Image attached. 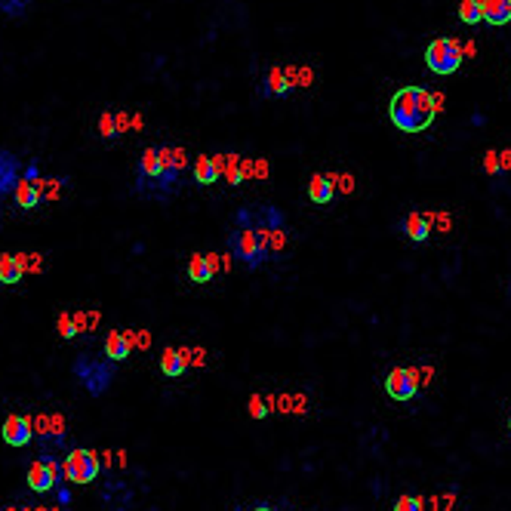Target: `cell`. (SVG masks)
<instances>
[{
    "instance_id": "47",
    "label": "cell",
    "mask_w": 511,
    "mask_h": 511,
    "mask_svg": "<svg viewBox=\"0 0 511 511\" xmlns=\"http://www.w3.org/2000/svg\"><path fill=\"white\" fill-rule=\"evenodd\" d=\"M102 465H105V468H111V465H114V453H108V450L102 453Z\"/></svg>"
},
{
    "instance_id": "23",
    "label": "cell",
    "mask_w": 511,
    "mask_h": 511,
    "mask_svg": "<svg viewBox=\"0 0 511 511\" xmlns=\"http://www.w3.org/2000/svg\"><path fill=\"white\" fill-rule=\"evenodd\" d=\"M185 370H188V367L182 363L179 351H176V348H164V358H160V373L169 376V379H176V376H182Z\"/></svg>"
},
{
    "instance_id": "30",
    "label": "cell",
    "mask_w": 511,
    "mask_h": 511,
    "mask_svg": "<svg viewBox=\"0 0 511 511\" xmlns=\"http://www.w3.org/2000/svg\"><path fill=\"white\" fill-rule=\"evenodd\" d=\"M19 259V265H22V271H31V274H37V271H43V259L37 253H19L15 255Z\"/></svg>"
},
{
    "instance_id": "24",
    "label": "cell",
    "mask_w": 511,
    "mask_h": 511,
    "mask_svg": "<svg viewBox=\"0 0 511 511\" xmlns=\"http://www.w3.org/2000/svg\"><path fill=\"white\" fill-rule=\"evenodd\" d=\"M284 74L293 87H312L314 83V71L308 65H290V68H284Z\"/></svg>"
},
{
    "instance_id": "9",
    "label": "cell",
    "mask_w": 511,
    "mask_h": 511,
    "mask_svg": "<svg viewBox=\"0 0 511 511\" xmlns=\"http://www.w3.org/2000/svg\"><path fill=\"white\" fill-rule=\"evenodd\" d=\"M114 363V360H111ZM111 363L108 360H99V363H90V360H77L74 363V370H77V376H80V382L90 388V394H102L105 388H108V382H111Z\"/></svg>"
},
{
    "instance_id": "19",
    "label": "cell",
    "mask_w": 511,
    "mask_h": 511,
    "mask_svg": "<svg viewBox=\"0 0 511 511\" xmlns=\"http://www.w3.org/2000/svg\"><path fill=\"white\" fill-rule=\"evenodd\" d=\"M195 182H197V185H213V182H219V173H216L213 158H206V154L195 158Z\"/></svg>"
},
{
    "instance_id": "42",
    "label": "cell",
    "mask_w": 511,
    "mask_h": 511,
    "mask_svg": "<svg viewBox=\"0 0 511 511\" xmlns=\"http://www.w3.org/2000/svg\"><path fill=\"white\" fill-rule=\"evenodd\" d=\"M206 265H210V271H213V277L222 271V255L219 253H206Z\"/></svg>"
},
{
    "instance_id": "20",
    "label": "cell",
    "mask_w": 511,
    "mask_h": 511,
    "mask_svg": "<svg viewBox=\"0 0 511 511\" xmlns=\"http://www.w3.org/2000/svg\"><path fill=\"white\" fill-rule=\"evenodd\" d=\"M404 228H407V234L413 237V241H425L428 231H431V222H428V216H425V213H410L407 222H404Z\"/></svg>"
},
{
    "instance_id": "43",
    "label": "cell",
    "mask_w": 511,
    "mask_h": 511,
    "mask_svg": "<svg viewBox=\"0 0 511 511\" xmlns=\"http://www.w3.org/2000/svg\"><path fill=\"white\" fill-rule=\"evenodd\" d=\"M206 363V351L204 348H191V367H204Z\"/></svg>"
},
{
    "instance_id": "35",
    "label": "cell",
    "mask_w": 511,
    "mask_h": 511,
    "mask_svg": "<svg viewBox=\"0 0 511 511\" xmlns=\"http://www.w3.org/2000/svg\"><path fill=\"white\" fill-rule=\"evenodd\" d=\"M246 410H250L253 419H265V416H268V404H265V398H259V394H253Z\"/></svg>"
},
{
    "instance_id": "37",
    "label": "cell",
    "mask_w": 511,
    "mask_h": 511,
    "mask_svg": "<svg viewBox=\"0 0 511 511\" xmlns=\"http://www.w3.org/2000/svg\"><path fill=\"white\" fill-rule=\"evenodd\" d=\"M484 169H486V173H490V176L502 173V167H499V151H493V148H490V151L484 154Z\"/></svg>"
},
{
    "instance_id": "17",
    "label": "cell",
    "mask_w": 511,
    "mask_h": 511,
    "mask_svg": "<svg viewBox=\"0 0 511 511\" xmlns=\"http://www.w3.org/2000/svg\"><path fill=\"white\" fill-rule=\"evenodd\" d=\"M213 164H216L219 179L241 185V154H213Z\"/></svg>"
},
{
    "instance_id": "40",
    "label": "cell",
    "mask_w": 511,
    "mask_h": 511,
    "mask_svg": "<svg viewBox=\"0 0 511 511\" xmlns=\"http://www.w3.org/2000/svg\"><path fill=\"white\" fill-rule=\"evenodd\" d=\"M114 123H118V136H120V133H127V130L133 127V118H130V114H123V111H118V114H114Z\"/></svg>"
},
{
    "instance_id": "28",
    "label": "cell",
    "mask_w": 511,
    "mask_h": 511,
    "mask_svg": "<svg viewBox=\"0 0 511 511\" xmlns=\"http://www.w3.org/2000/svg\"><path fill=\"white\" fill-rule=\"evenodd\" d=\"M65 176L62 179H43L41 176V191H43V200H59V195H62V188H65Z\"/></svg>"
},
{
    "instance_id": "26",
    "label": "cell",
    "mask_w": 511,
    "mask_h": 511,
    "mask_svg": "<svg viewBox=\"0 0 511 511\" xmlns=\"http://www.w3.org/2000/svg\"><path fill=\"white\" fill-rule=\"evenodd\" d=\"M459 19L465 22V25H477V22H484L481 4H477V0H462L459 4Z\"/></svg>"
},
{
    "instance_id": "11",
    "label": "cell",
    "mask_w": 511,
    "mask_h": 511,
    "mask_svg": "<svg viewBox=\"0 0 511 511\" xmlns=\"http://www.w3.org/2000/svg\"><path fill=\"white\" fill-rule=\"evenodd\" d=\"M59 481V465L52 459H37L28 465V486L34 493H50Z\"/></svg>"
},
{
    "instance_id": "25",
    "label": "cell",
    "mask_w": 511,
    "mask_h": 511,
    "mask_svg": "<svg viewBox=\"0 0 511 511\" xmlns=\"http://www.w3.org/2000/svg\"><path fill=\"white\" fill-rule=\"evenodd\" d=\"M277 410H281V413H305L308 410V398L305 394H281V398H277Z\"/></svg>"
},
{
    "instance_id": "14",
    "label": "cell",
    "mask_w": 511,
    "mask_h": 511,
    "mask_svg": "<svg viewBox=\"0 0 511 511\" xmlns=\"http://www.w3.org/2000/svg\"><path fill=\"white\" fill-rule=\"evenodd\" d=\"M477 4H481V15L486 25H511V0H477Z\"/></svg>"
},
{
    "instance_id": "4",
    "label": "cell",
    "mask_w": 511,
    "mask_h": 511,
    "mask_svg": "<svg viewBox=\"0 0 511 511\" xmlns=\"http://www.w3.org/2000/svg\"><path fill=\"white\" fill-rule=\"evenodd\" d=\"M102 459L96 456V450H71L62 462V477L68 484H92L99 477Z\"/></svg>"
},
{
    "instance_id": "49",
    "label": "cell",
    "mask_w": 511,
    "mask_h": 511,
    "mask_svg": "<svg viewBox=\"0 0 511 511\" xmlns=\"http://www.w3.org/2000/svg\"><path fill=\"white\" fill-rule=\"evenodd\" d=\"M114 462H118V465L123 468V465H127V453H123V450H118V456H114Z\"/></svg>"
},
{
    "instance_id": "50",
    "label": "cell",
    "mask_w": 511,
    "mask_h": 511,
    "mask_svg": "<svg viewBox=\"0 0 511 511\" xmlns=\"http://www.w3.org/2000/svg\"><path fill=\"white\" fill-rule=\"evenodd\" d=\"M6 511H28V508H6Z\"/></svg>"
},
{
    "instance_id": "10",
    "label": "cell",
    "mask_w": 511,
    "mask_h": 511,
    "mask_svg": "<svg viewBox=\"0 0 511 511\" xmlns=\"http://www.w3.org/2000/svg\"><path fill=\"white\" fill-rule=\"evenodd\" d=\"M22 173H25L22 158L0 145V197H10L13 195L15 185H19V179H22Z\"/></svg>"
},
{
    "instance_id": "15",
    "label": "cell",
    "mask_w": 511,
    "mask_h": 511,
    "mask_svg": "<svg viewBox=\"0 0 511 511\" xmlns=\"http://www.w3.org/2000/svg\"><path fill=\"white\" fill-rule=\"evenodd\" d=\"M105 354H108V360H123V358H130L133 354V339H130V330H111L108 332V339H105Z\"/></svg>"
},
{
    "instance_id": "34",
    "label": "cell",
    "mask_w": 511,
    "mask_h": 511,
    "mask_svg": "<svg viewBox=\"0 0 511 511\" xmlns=\"http://www.w3.org/2000/svg\"><path fill=\"white\" fill-rule=\"evenodd\" d=\"M330 176H332L336 191H342V195H351V191H354V176L351 173H330Z\"/></svg>"
},
{
    "instance_id": "39",
    "label": "cell",
    "mask_w": 511,
    "mask_h": 511,
    "mask_svg": "<svg viewBox=\"0 0 511 511\" xmlns=\"http://www.w3.org/2000/svg\"><path fill=\"white\" fill-rule=\"evenodd\" d=\"M268 173H271V164L265 158H255V167H253V179H268Z\"/></svg>"
},
{
    "instance_id": "16",
    "label": "cell",
    "mask_w": 511,
    "mask_h": 511,
    "mask_svg": "<svg viewBox=\"0 0 511 511\" xmlns=\"http://www.w3.org/2000/svg\"><path fill=\"white\" fill-rule=\"evenodd\" d=\"M293 90L296 87L286 80L284 68H271V71L265 74V80H262V96L265 99H284V96H290Z\"/></svg>"
},
{
    "instance_id": "36",
    "label": "cell",
    "mask_w": 511,
    "mask_h": 511,
    "mask_svg": "<svg viewBox=\"0 0 511 511\" xmlns=\"http://www.w3.org/2000/svg\"><path fill=\"white\" fill-rule=\"evenodd\" d=\"M130 339H133V348H151V332L148 330H130Z\"/></svg>"
},
{
    "instance_id": "31",
    "label": "cell",
    "mask_w": 511,
    "mask_h": 511,
    "mask_svg": "<svg viewBox=\"0 0 511 511\" xmlns=\"http://www.w3.org/2000/svg\"><path fill=\"white\" fill-rule=\"evenodd\" d=\"M394 511H425V499L422 496H400L394 502Z\"/></svg>"
},
{
    "instance_id": "2",
    "label": "cell",
    "mask_w": 511,
    "mask_h": 511,
    "mask_svg": "<svg viewBox=\"0 0 511 511\" xmlns=\"http://www.w3.org/2000/svg\"><path fill=\"white\" fill-rule=\"evenodd\" d=\"M462 43L456 41V37H438V41L428 43V50H425V65H428L431 74H453L462 68Z\"/></svg>"
},
{
    "instance_id": "45",
    "label": "cell",
    "mask_w": 511,
    "mask_h": 511,
    "mask_svg": "<svg viewBox=\"0 0 511 511\" xmlns=\"http://www.w3.org/2000/svg\"><path fill=\"white\" fill-rule=\"evenodd\" d=\"M99 321H102V314H99V312H87V332H90V330H96V327H99Z\"/></svg>"
},
{
    "instance_id": "41",
    "label": "cell",
    "mask_w": 511,
    "mask_h": 511,
    "mask_svg": "<svg viewBox=\"0 0 511 511\" xmlns=\"http://www.w3.org/2000/svg\"><path fill=\"white\" fill-rule=\"evenodd\" d=\"M253 167H255L253 158H241V182H250L253 179Z\"/></svg>"
},
{
    "instance_id": "53",
    "label": "cell",
    "mask_w": 511,
    "mask_h": 511,
    "mask_svg": "<svg viewBox=\"0 0 511 511\" xmlns=\"http://www.w3.org/2000/svg\"><path fill=\"white\" fill-rule=\"evenodd\" d=\"M508 428H511V422H508Z\"/></svg>"
},
{
    "instance_id": "22",
    "label": "cell",
    "mask_w": 511,
    "mask_h": 511,
    "mask_svg": "<svg viewBox=\"0 0 511 511\" xmlns=\"http://www.w3.org/2000/svg\"><path fill=\"white\" fill-rule=\"evenodd\" d=\"M188 277H191L195 284L213 281V271H210V265H206V253H195V255H191V262H188Z\"/></svg>"
},
{
    "instance_id": "5",
    "label": "cell",
    "mask_w": 511,
    "mask_h": 511,
    "mask_svg": "<svg viewBox=\"0 0 511 511\" xmlns=\"http://www.w3.org/2000/svg\"><path fill=\"white\" fill-rule=\"evenodd\" d=\"M234 222H237V228L271 231V228H284V213L271 204H250L244 210H237Z\"/></svg>"
},
{
    "instance_id": "32",
    "label": "cell",
    "mask_w": 511,
    "mask_h": 511,
    "mask_svg": "<svg viewBox=\"0 0 511 511\" xmlns=\"http://www.w3.org/2000/svg\"><path fill=\"white\" fill-rule=\"evenodd\" d=\"M46 435H52V438L65 435V416H62V413H50V416H46Z\"/></svg>"
},
{
    "instance_id": "52",
    "label": "cell",
    "mask_w": 511,
    "mask_h": 511,
    "mask_svg": "<svg viewBox=\"0 0 511 511\" xmlns=\"http://www.w3.org/2000/svg\"><path fill=\"white\" fill-rule=\"evenodd\" d=\"M37 511H46V508H37Z\"/></svg>"
},
{
    "instance_id": "1",
    "label": "cell",
    "mask_w": 511,
    "mask_h": 511,
    "mask_svg": "<svg viewBox=\"0 0 511 511\" xmlns=\"http://www.w3.org/2000/svg\"><path fill=\"white\" fill-rule=\"evenodd\" d=\"M388 118L400 133H425V130L435 123L438 108H435V99H431L428 90L404 87L391 96Z\"/></svg>"
},
{
    "instance_id": "7",
    "label": "cell",
    "mask_w": 511,
    "mask_h": 511,
    "mask_svg": "<svg viewBox=\"0 0 511 511\" xmlns=\"http://www.w3.org/2000/svg\"><path fill=\"white\" fill-rule=\"evenodd\" d=\"M231 253H234V255L244 262L246 268H255V265H262V259H265V255H268L265 244H262V237L255 234L253 228H237V234L231 237Z\"/></svg>"
},
{
    "instance_id": "13",
    "label": "cell",
    "mask_w": 511,
    "mask_h": 511,
    "mask_svg": "<svg viewBox=\"0 0 511 511\" xmlns=\"http://www.w3.org/2000/svg\"><path fill=\"white\" fill-rule=\"evenodd\" d=\"M13 200L19 210H34V206L43 204V191H41V179H28V176H22L19 185H15L13 191Z\"/></svg>"
},
{
    "instance_id": "8",
    "label": "cell",
    "mask_w": 511,
    "mask_h": 511,
    "mask_svg": "<svg viewBox=\"0 0 511 511\" xmlns=\"http://www.w3.org/2000/svg\"><path fill=\"white\" fill-rule=\"evenodd\" d=\"M419 370L416 367H398L391 370L388 379H385V391H388L391 400H410L416 391H419Z\"/></svg>"
},
{
    "instance_id": "3",
    "label": "cell",
    "mask_w": 511,
    "mask_h": 511,
    "mask_svg": "<svg viewBox=\"0 0 511 511\" xmlns=\"http://www.w3.org/2000/svg\"><path fill=\"white\" fill-rule=\"evenodd\" d=\"M136 195L142 197H154V200H167L164 191V173H160V158L158 148H145L139 158V169H136Z\"/></svg>"
},
{
    "instance_id": "46",
    "label": "cell",
    "mask_w": 511,
    "mask_h": 511,
    "mask_svg": "<svg viewBox=\"0 0 511 511\" xmlns=\"http://www.w3.org/2000/svg\"><path fill=\"white\" fill-rule=\"evenodd\" d=\"M176 351H179V358H182L185 367H191V348H176Z\"/></svg>"
},
{
    "instance_id": "21",
    "label": "cell",
    "mask_w": 511,
    "mask_h": 511,
    "mask_svg": "<svg viewBox=\"0 0 511 511\" xmlns=\"http://www.w3.org/2000/svg\"><path fill=\"white\" fill-rule=\"evenodd\" d=\"M22 274H25V271H22L15 255H10V253L0 255V284H19Z\"/></svg>"
},
{
    "instance_id": "33",
    "label": "cell",
    "mask_w": 511,
    "mask_h": 511,
    "mask_svg": "<svg viewBox=\"0 0 511 511\" xmlns=\"http://www.w3.org/2000/svg\"><path fill=\"white\" fill-rule=\"evenodd\" d=\"M56 330H59V336H62V339H74V336H77V330H74V321H71V314H68V312H62V314H59V321H56Z\"/></svg>"
},
{
    "instance_id": "48",
    "label": "cell",
    "mask_w": 511,
    "mask_h": 511,
    "mask_svg": "<svg viewBox=\"0 0 511 511\" xmlns=\"http://www.w3.org/2000/svg\"><path fill=\"white\" fill-rule=\"evenodd\" d=\"M431 99H435V108H438V111H444V96H440V92H431Z\"/></svg>"
},
{
    "instance_id": "44",
    "label": "cell",
    "mask_w": 511,
    "mask_h": 511,
    "mask_svg": "<svg viewBox=\"0 0 511 511\" xmlns=\"http://www.w3.org/2000/svg\"><path fill=\"white\" fill-rule=\"evenodd\" d=\"M71 321H74V330L77 332H87V314H83V312H74Z\"/></svg>"
},
{
    "instance_id": "18",
    "label": "cell",
    "mask_w": 511,
    "mask_h": 511,
    "mask_svg": "<svg viewBox=\"0 0 511 511\" xmlns=\"http://www.w3.org/2000/svg\"><path fill=\"white\" fill-rule=\"evenodd\" d=\"M308 197L314 204H330L336 197V185H332V176H323V173H314L312 182H308Z\"/></svg>"
},
{
    "instance_id": "27",
    "label": "cell",
    "mask_w": 511,
    "mask_h": 511,
    "mask_svg": "<svg viewBox=\"0 0 511 511\" xmlns=\"http://www.w3.org/2000/svg\"><path fill=\"white\" fill-rule=\"evenodd\" d=\"M31 0H0V13L10 15V19H22L28 13Z\"/></svg>"
},
{
    "instance_id": "12",
    "label": "cell",
    "mask_w": 511,
    "mask_h": 511,
    "mask_svg": "<svg viewBox=\"0 0 511 511\" xmlns=\"http://www.w3.org/2000/svg\"><path fill=\"white\" fill-rule=\"evenodd\" d=\"M0 435L10 447H28L34 438V422H31V416H6Z\"/></svg>"
},
{
    "instance_id": "29",
    "label": "cell",
    "mask_w": 511,
    "mask_h": 511,
    "mask_svg": "<svg viewBox=\"0 0 511 511\" xmlns=\"http://www.w3.org/2000/svg\"><path fill=\"white\" fill-rule=\"evenodd\" d=\"M99 136H102V139H118V123H114L111 111L99 114Z\"/></svg>"
},
{
    "instance_id": "51",
    "label": "cell",
    "mask_w": 511,
    "mask_h": 511,
    "mask_svg": "<svg viewBox=\"0 0 511 511\" xmlns=\"http://www.w3.org/2000/svg\"><path fill=\"white\" fill-rule=\"evenodd\" d=\"M253 511H271V508H253Z\"/></svg>"
},
{
    "instance_id": "38",
    "label": "cell",
    "mask_w": 511,
    "mask_h": 511,
    "mask_svg": "<svg viewBox=\"0 0 511 511\" xmlns=\"http://www.w3.org/2000/svg\"><path fill=\"white\" fill-rule=\"evenodd\" d=\"M431 505V511H453V505H456V496H435L428 502Z\"/></svg>"
},
{
    "instance_id": "6",
    "label": "cell",
    "mask_w": 511,
    "mask_h": 511,
    "mask_svg": "<svg viewBox=\"0 0 511 511\" xmlns=\"http://www.w3.org/2000/svg\"><path fill=\"white\" fill-rule=\"evenodd\" d=\"M158 158H160V173H164V191L169 197L182 182V173L188 167V154H185V148H176V145H160Z\"/></svg>"
}]
</instances>
